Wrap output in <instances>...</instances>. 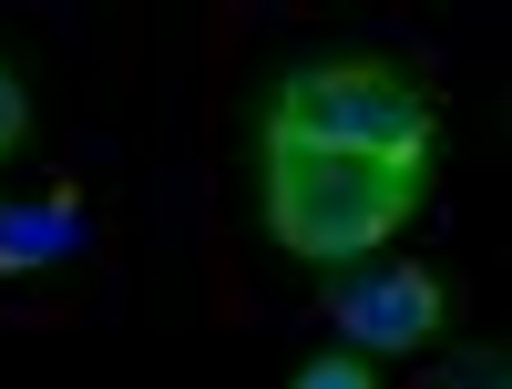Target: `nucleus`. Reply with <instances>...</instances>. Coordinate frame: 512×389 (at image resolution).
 <instances>
[{"mask_svg": "<svg viewBox=\"0 0 512 389\" xmlns=\"http://www.w3.org/2000/svg\"><path fill=\"white\" fill-rule=\"evenodd\" d=\"M287 389H379V379H369V359H349V349H338V359H308Z\"/></svg>", "mask_w": 512, "mask_h": 389, "instance_id": "nucleus-5", "label": "nucleus"}, {"mask_svg": "<svg viewBox=\"0 0 512 389\" xmlns=\"http://www.w3.org/2000/svg\"><path fill=\"white\" fill-rule=\"evenodd\" d=\"M420 195H431V164L256 134V205H267V236L287 256H308V267H369V256L420 215Z\"/></svg>", "mask_w": 512, "mask_h": 389, "instance_id": "nucleus-1", "label": "nucleus"}, {"mask_svg": "<svg viewBox=\"0 0 512 389\" xmlns=\"http://www.w3.org/2000/svg\"><path fill=\"white\" fill-rule=\"evenodd\" d=\"M502 379H512V369H502V359H461V369H451V379H441V389H502Z\"/></svg>", "mask_w": 512, "mask_h": 389, "instance_id": "nucleus-7", "label": "nucleus"}, {"mask_svg": "<svg viewBox=\"0 0 512 389\" xmlns=\"http://www.w3.org/2000/svg\"><path fill=\"white\" fill-rule=\"evenodd\" d=\"M328 318H338V338H349V359H410V349H431V338H441L451 287L420 267V256H369V267L338 277Z\"/></svg>", "mask_w": 512, "mask_h": 389, "instance_id": "nucleus-3", "label": "nucleus"}, {"mask_svg": "<svg viewBox=\"0 0 512 389\" xmlns=\"http://www.w3.org/2000/svg\"><path fill=\"white\" fill-rule=\"evenodd\" d=\"M21 134H31V93H21V72L0 62V154H11Z\"/></svg>", "mask_w": 512, "mask_h": 389, "instance_id": "nucleus-6", "label": "nucleus"}, {"mask_svg": "<svg viewBox=\"0 0 512 389\" xmlns=\"http://www.w3.org/2000/svg\"><path fill=\"white\" fill-rule=\"evenodd\" d=\"M82 236V215L52 195V205H0V267H41V256H62Z\"/></svg>", "mask_w": 512, "mask_h": 389, "instance_id": "nucleus-4", "label": "nucleus"}, {"mask_svg": "<svg viewBox=\"0 0 512 389\" xmlns=\"http://www.w3.org/2000/svg\"><path fill=\"white\" fill-rule=\"evenodd\" d=\"M256 134H277V144H338V154H390V164H431L441 113H431V93H420L400 62L338 52V62H297L277 93H267Z\"/></svg>", "mask_w": 512, "mask_h": 389, "instance_id": "nucleus-2", "label": "nucleus"}]
</instances>
